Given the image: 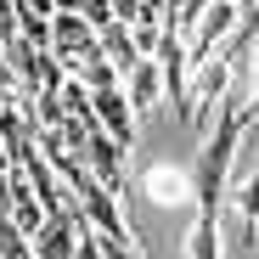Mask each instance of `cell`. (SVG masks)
<instances>
[{
  "instance_id": "5bb4252c",
  "label": "cell",
  "mask_w": 259,
  "mask_h": 259,
  "mask_svg": "<svg viewBox=\"0 0 259 259\" xmlns=\"http://www.w3.org/2000/svg\"><path fill=\"white\" fill-rule=\"evenodd\" d=\"M136 6H141V0H113V17H118V23H130V17H136Z\"/></svg>"
},
{
  "instance_id": "9a60e30c",
  "label": "cell",
  "mask_w": 259,
  "mask_h": 259,
  "mask_svg": "<svg viewBox=\"0 0 259 259\" xmlns=\"http://www.w3.org/2000/svg\"><path fill=\"white\" fill-rule=\"evenodd\" d=\"M51 12H79V0H51Z\"/></svg>"
},
{
  "instance_id": "8fae6325",
  "label": "cell",
  "mask_w": 259,
  "mask_h": 259,
  "mask_svg": "<svg viewBox=\"0 0 259 259\" xmlns=\"http://www.w3.org/2000/svg\"><path fill=\"white\" fill-rule=\"evenodd\" d=\"M57 102H62V113H91V91H84L79 79H62L57 84Z\"/></svg>"
},
{
  "instance_id": "7a4b0ae2",
  "label": "cell",
  "mask_w": 259,
  "mask_h": 259,
  "mask_svg": "<svg viewBox=\"0 0 259 259\" xmlns=\"http://www.w3.org/2000/svg\"><path fill=\"white\" fill-rule=\"evenodd\" d=\"M79 220L91 226L96 237H113V242H136V231H130V214H124V197L107 192L102 181H91L79 192Z\"/></svg>"
},
{
  "instance_id": "6da1fadb",
  "label": "cell",
  "mask_w": 259,
  "mask_h": 259,
  "mask_svg": "<svg viewBox=\"0 0 259 259\" xmlns=\"http://www.w3.org/2000/svg\"><path fill=\"white\" fill-rule=\"evenodd\" d=\"M79 163L91 169V181H102L107 192H118V197H130V152L107 136V130H91L84 136V147H79Z\"/></svg>"
},
{
  "instance_id": "7c38bea8",
  "label": "cell",
  "mask_w": 259,
  "mask_h": 259,
  "mask_svg": "<svg viewBox=\"0 0 259 259\" xmlns=\"http://www.w3.org/2000/svg\"><path fill=\"white\" fill-rule=\"evenodd\" d=\"M79 12L91 28H102V23H113V0H79Z\"/></svg>"
},
{
  "instance_id": "4fadbf2b",
  "label": "cell",
  "mask_w": 259,
  "mask_h": 259,
  "mask_svg": "<svg viewBox=\"0 0 259 259\" xmlns=\"http://www.w3.org/2000/svg\"><path fill=\"white\" fill-rule=\"evenodd\" d=\"M17 39V0H0V46Z\"/></svg>"
},
{
  "instance_id": "30bf717a",
  "label": "cell",
  "mask_w": 259,
  "mask_h": 259,
  "mask_svg": "<svg viewBox=\"0 0 259 259\" xmlns=\"http://www.w3.org/2000/svg\"><path fill=\"white\" fill-rule=\"evenodd\" d=\"M79 84H84V91H107V84H118V73H113V62H107L102 51H84V68H79Z\"/></svg>"
},
{
  "instance_id": "5b68a950",
  "label": "cell",
  "mask_w": 259,
  "mask_h": 259,
  "mask_svg": "<svg viewBox=\"0 0 259 259\" xmlns=\"http://www.w3.org/2000/svg\"><path fill=\"white\" fill-rule=\"evenodd\" d=\"M118 91H124V102H130V107H136V118L158 113V107H163V79H158V62H152V57H141L136 68L118 79Z\"/></svg>"
},
{
  "instance_id": "ba28073f",
  "label": "cell",
  "mask_w": 259,
  "mask_h": 259,
  "mask_svg": "<svg viewBox=\"0 0 259 259\" xmlns=\"http://www.w3.org/2000/svg\"><path fill=\"white\" fill-rule=\"evenodd\" d=\"M226 208H237L242 220H253V226H259V169H248L242 181H231V186H226Z\"/></svg>"
},
{
  "instance_id": "277c9868",
  "label": "cell",
  "mask_w": 259,
  "mask_h": 259,
  "mask_svg": "<svg viewBox=\"0 0 259 259\" xmlns=\"http://www.w3.org/2000/svg\"><path fill=\"white\" fill-rule=\"evenodd\" d=\"M141 192H147V203H158V208L192 203V163H175V158L152 163L147 175H141Z\"/></svg>"
},
{
  "instance_id": "52a82bcc",
  "label": "cell",
  "mask_w": 259,
  "mask_h": 259,
  "mask_svg": "<svg viewBox=\"0 0 259 259\" xmlns=\"http://www.w3.org/2000/svg\"><path fill=\"white\" fill-rule=\"evenodd\" d=\"M96 51L113 62V73H118V79H124L130 68H136V62H141V51H136V34H130V23H118V17L96 28Z\"/></svg>"
},
{
  "instance_id": "2e32d148",
  "label": "cell",
  "mask_w": 259,
  "mask_h": 259,
  "mask_svg": "<svg viewBox=\"0 0 259 259\" xmlns=\"http://www.w3.org/2000/svg\"><path fill=\"white\" fill-rule=\"evenodd\" d=\"M237 6H242V12H248V6H253V0H237Z\"/></svg>"
},
{
  "instance_id": "8992f818",
  "label": "cell",
  "mask_w": 259,
  "mask_h": 259,
  "mask_svg": "<svg viewBox=\"0 0 259 259\" xmlns=\"http://www.w3.org/2000/svg\"><path fill=\"white\" fill-rule=\"evenodd\" d=\"M51 51L57 57L96 51V28L84 23V12H51Z\"/></svg>"
},
{
  "instance_id": "3957f363",
  "label": "cell",
  "mask_w": 259,
  "mask_h": 259,
  "mask_svg": "<svg viewBox=\"0 0 259 259\" xmlns=\"http://www.w3.org/2000/svg\"><path fill=\"white\" fill-rule=\"evenodd\" d=\"M91 118H96V130H107V136H113L124 152H136L141 118H136V107L124 102V91H118V84H107V91H91Z\"/></svg>"
},
{
  "instance_id": "9c48e42d",
  "label": "cell",
  "mask_w": 259,
  "mask_h": 259,
  "mask_svg": "<svg viewBox=\"0 0 259 259\" xmlns=\"http://www.w3.org/2000/svg\"><path fill=\"white\" fill-rule=\"evenodd\" d=\"M0 259H34V242L12 214H0Z\"/></svg>"
}]
</instances>
